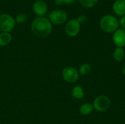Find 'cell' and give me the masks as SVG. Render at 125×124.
I'll return each instance as SVG.
<instances>
[{
    "instance_id": "cell-1",
    "label": "cell",
    "mask_w": 125,
    "mask_h": 124,
    "mask_svg": "<svg viewBox=\"0 0 125 124\" xmlns=\"http://www.w3.org/2000/svg\"><path fill=\"white\" fill-rule=\"evenodd\" d=\"M31 31L38 37H46L52 31L53 26L48 18L45 17H37L31 23Z\"/></svg>"
},
{
    "instance_id": "cell-2",
    "label": "cell",
    "mask_w": 125,
    "mask_h": 124,
    "mask_svg": "<svg viewBox=\"0 0 125 124\" xmlns=\"http://www.w3.org/2000/svg\"><path fill=\"white\" fill-rule=\"evenodd\" d=\"M100 27L106 33H114L119 27V20L114 15H105L100 20Z\"/></svg>"
},
{
    "instance_id": "cell-3",
    "label": "cell",
    "mask_w": 125,
    "mask_h": 124,
    "mask_svg": "<svg viewBox=\"0 0 125 124\" xmlns=\"http://www.w3.org/2000/svg\"><path fill=\"white\" fill-rule=\"evenodd\" d=\"M15 23V18L12 15L7 13L0 15V31L1 32L10 33L14 29Z\"/></svg>"
},
{
    "instance_id": "cell-4",
    "label": "cell",
    "mask_w": 125,
    "mask_h": 124,
    "mask_svg": "<svg viewBox=\"0 0 125 124\" xmlns=\"http://www.w3.org/2000/svg\"><path fill=\"white\" fill-rule=\"evenodd\" d=\"M68 18L67 13L62 10H55L50 12L48 19L52 24L62 25L67 23Z\"/></svg>"
},
{
    "instance_id": "cell-5",
    "label": "cell",
    "mask_w": 125,
    "mask_h": 124,
    "mask_svg": "<svg viewBox=\"0 0 125 124\" xmlns=\"http://www.w3.org/2000/svg\"><path fill=\"white\" fill-rule=\"evenodd\" d=\"M92 105L94 110H97V112H105L110 107L111 100L108 96L105 95H100L94 99Z\"/></svg>"
},
{
    "instance_id": "cell-6",
    "label": "cell",
    "mask_w": 125,
    "mask_h": 124,
    "mask_svg": "<svg viewBox=\"0 0 125 124\" xmlns=\"http://www.w3.org/2000/svg\"><path fill=\"white\" fill-rule=\"evenodd\" d=\"M81 31V23L75 18L70 19L67 21L65 25V32L70 37H76Z\"/></svg>"
},
{
    "instance_id": "cell-7",
    "label": "cell",
    "mask_w": 125,
    "mask_h": 124,
    "mask_svg": "<svg viewBox=\"0 0 125 124\" xmlns=\"http://www.w3.org/2000/svg\"><path fill=\"white\" fill-rule=\"evenodd\" d=\"M62 77L66 82L74 83L78 81L79 78V72L74 67H67L62 71Z\"/></svg>"
},
{
    "instance_id": "cell-8",
    "label": "cell",
    "mask_w": 125,
    "mask_h": 124,
    "mask_svg": "<svg viewBox=\"0 0 125 124\" xmlns=\"http://www.w3.org/2000/svg\"><path fill=\"white\" fill-rule=\"evenodd\" d=\"M33 12L38 15V17H44L48 12V7L45 1L42 0H37L34 1L32 5Z\"/></svg>"
},
{
    "instance_id": "cell-9",
    "label": "cell",
    "mask_w": 125,
    "mask_h": 124,
    "mask_svg": "<svg viewBox=\"0 0 125 124\" xmlns=\"http://www.w3.org/2000/svg\"><path fill=\"white\" fill-rule=\"evenodd\" d=\"M113 42L116 46V48H124L125 47V30L118 29L113 34Z\"/></svg>"
},
{
    "instance_id": "cell-10",
    "label": "cell",
    "mask_w": 125,
    "mask_h": 124,
    "mask_svg": "<svg viewBox=\"0 0 125 124\" xmlns=\"http://www.w3.org/2000/svg\"><path fill=\"white\" fill-rule=\"evenodd\" d=\"M113 11L121 17L125 15V0H116L113 4Z\"/></svg>"
},
{
    "instance_id": "cell-11",
    "label": "cell",
    "mask_w": 125,
    "mask_h": 124,
    "mask_svg": "<svg viewBox=\"0 0 125 124\" xmlns=\"http://www.w3.org/2000/svg\"><path fill=\"white\" fill-rule=\"evenodd\" d=\"M113 58L117 62H122L125 58V51L122 48H116L113 53Z\"/></svg>"
},
{
    "instance_id": "cell-12",
    "label": "cell",
    "mask_w": 125,
    "mask_h": 124,
    "mask_svg": "<svg viewBox=\"0 0 125 124\" xmlns=\"http://www.w3.org/2000/svg\"><path fill=\"white\" fill-rule=\"evenodd\" d=\"M12 39V37L10 33L1 32L0 33V47L6 46L10 43Z\"/></svg>"
},
{
    "instance_id": "cell-13",
    "label": "cell",
    "mask_w": 125,
    "mask_h": 124,
    "mask_svg": "<svg viewBox=\"0 0 125 124\" xmlns=\"http://www.w3.org/2000/svg\"><path fill=\"white\" fill-rule=\"evenodd\" d=\"M93 110H94L93 105L89 103H84L81 105L79 109L81 114H82L83 115H89L93 112Z\"/></svg>"
},
{
    "instance_id": "cell-14",
    "label": "cell",
    "mask_w": 125,
    "mask_h": 124,
    "mask_svg": "<svg viewBox=\"0 0 125 124\" xmlns=\"http://www.w3.org/2000/svg\"><path fill=\"white\" fill-rule=\"evenodd\" d=\"M72 96L73 98L77 99H81L84 97V91L82 87L77 86H75L72 91Z\"/></svg>"
},
{
    "instance_id": "cell-15",
    "label": "cell",
    "mask_w": 125,
    "mask_h": 124,
    "mask_svg": "<svg viewBox=\"0 0 125 124\" xmlns=\"http://www.w3.org/2000/svg\"><path fill=\"white\" fill-rule=\"evenodd\" d=\"M92 71V67L89 63H84L83 64L78 70L79 75H87L88 74H89Z\"/></svg>"
},
{
    "instance_id": "cell-16",
    "label": "cell",
    "mask_w": 125,
    "mask_h": 124,
    "mask_svg": "<svg viewBox=\"0 0 125 124\" xmlns=\"http://www.w3.org/2000/svg\"><path fill=\"white\" fill-rule=\"evenodd\" d=\"M80 4L86 8H90L97 4L98 0H78Z\"/></svg>"
},
{
    "instance_id": "cell-17",
    "label": "cell",
    "mask_w": 125,
    "mask_h": 124,
    "mask_svg": "<svg viewBox=\"0 0 125 124\" xmlns=\"http://www.w3.org/2000/svg\"><path fill=\"white\" fill-rule=\"evenodd\" d=\"M15 20L18 23H23L27 20V15L25 13H19L15 16Z\"/></svg>"
},
{
    "instance_id": "cell-18",
    "label": "cell",
    "mask_w": 125,
    "mask_h": 124,
    "mask_svg": "<svg viewBox=\"0 0 125 124\" xmlns=\"http://www.w3.org/2000/svg\"><path fill=\"white\" fill-rule=\"evenodd\" d=\"M119 20V26H121L122 29L125 30V15L122 16L120 18V20Z\"/></svg>"
},
{
    "instance_id": "cell-19",
    "label": "cell",
    "mask_w": 125,
    "mask_h": 124,
    "mask_svg": "<svg viewBox=\"0 0 125 124\" xmlns=\"http://www.w3.org/2000/svg\"><path fill=\"white\" fill-rule=\"evenodd\" d=\"M77 19V20L80 23H84V22H86V17L85 16V15H79L78 17V18H76Z\"/></svg>"
},
{
    "instance_id": "cell-20",
    "label": "cell",
    "mask_w": 125,
    "mask_h": 124,
    "mask_svg": "<svg viewBox=\"0 0 125 124\" xmlns=\"http://www.w3.org/2000/svg\"><path fill=\"white\" fill-rule=\"evenodd\" d=\"M75 1H76V0H63V2H64V4H65L70 5V4H73V3H75Z\"/></svg>"
},
{
    "instance_id": "cell-21",
    "label": "cell",
    "mask_w": 125,
    "mask_h": 124,
    "mask_svg": "<svg viewBox=\"0 0 125 124\" xmlns=\"http://www.w3.org/2000/svg\"><path fill=\"white\" fill-rule=\"evenodd\" d=\"M54 2H55V4L56 6H61V5H62L64 4L63 0H55Z\"/></svg>"
},
{
    "instance_id": "cell-22",
    "label": "cell",
    "mask_w": 125,
    "mask_h": 124,
    "mask_svg": "<svg viewBox=\"0 0 125 124\" xmlns=\"http://www.w3.org/2000/svg\"><path fill=\"white\" fill-rule=\"evenodd\" d=\"M122 71L123 74L125 75V63L123 64V66H122Z\"/></svg>"
}]
</instances>
